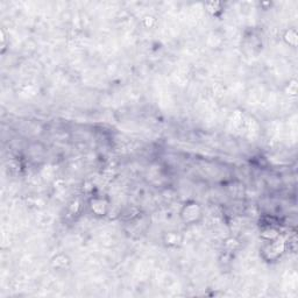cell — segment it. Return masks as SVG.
Returning a JSON list of instances; mask_svg holds the SVG:
<instances>
[{
	"label": "cell",
	"mask_w": 298,
	"mask_h": 298,
	"mask_svg": "<svg viewBox=\"0 0 298 298\" xmlns=\"http://www.w3.org/2000/svg\"><path fill=\"white\" fill-rule=\"evenodd\" d=\"M200 207L197 203H187L182 211V218L185 223L197 222V217H200Z\"/></svg>",
	"instance_id": "obj_1"
}]
</instances>
